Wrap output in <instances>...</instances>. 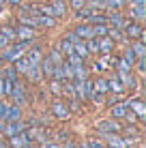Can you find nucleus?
I'll return each mask as SVG.
<instances>
[{
  "label": "nucleus",
  "mask_w": 146,
  "mask_h": 148,
  "mask_svg": "<svg viewBox=\"0 0 146 148\" xmlns=\"http://www.w3.org/2000/svg\"><path fill=\"white\" fill-rule=\"evenodd\" d=\"M28 45H30L28 41H13V43H9L2 52V62H15L19 56L26 54Z\"/></svg>",
  "instance_id": "obj_1"
},
{
  "label": "nucleus",
  "mask_w": 146,
  "mask_h": 148,
  "mask_svg": "<svg viewBox=\"0 0 146 148\" xmlns=\"http://www.w3.org/2000/svg\"><path fill=\"white\" fill-rule=\"evenodd\" d=\"M123 32H125V37L127 39H140V41H144V28H142V22H127L125 24V28H123Z\"/></svg>",
  "instance_id": "obj_2"
},
{
  "label": "nucleus",
  "mask_w": 146,
  "mask_h": 148,
  "mask_svg": "<svg viewBox=\"0 0 146 148\" xmlns=\"http://www.w3.org/2000/svg\"><path fill=\"white\" fill-rule=\"evenodd\" d=\"M34 39H37V28H30L26 24L15 26V41H28V43H32Z\"/></svg>",
  "instance_id": "obj_3"
},
{
  "label": "nucleus",
  "mask_w": 146,
  "mask_h": 148,
  "mask_svg": "<svg viewBox=\"0 0 146 148\" xmlns=\"http://www.w3.org/2000/svg\"><path fill=\"white\" fill-rule=\"evenodd\" d=\"M9 97L13 99V105H19V108H22V105L26 103V88H24L22 82H15L13 84V90H11Z\"/></svg>",
  "instance_id": "obj_4"
},
{
  "label": "nucleus",
  "mask_w": 146,
  "mask_h": 148,
  "mask_svg": "<svg viewBox=\"0 0 146 148\" xmlns=\"http://www.w3.org/2000/svg\"><path fill=\"white\" fill-rule=\"evenodd\" d=\"M52 114L56 116V118H60V120L69 118V108H67V103H64V101H60V99H54V101H52Z\"/></svg>",
  "instance_id": "obj_5"
},
{
  "label": "nucleus",
  "mask_w": 146,
  "mask_h": 148,
  "mask_svg": "<svg viewBox=\"0 0 146 148\" xmlns=\"http://www.w3.org/2000/svg\"><path fill=\"white\" fill-rule=\"evenodd\" d=\"M49 9H52L54 17H64L67 11H69L67 0H49Z\"/></svg>",
  "instance_id": "obj_6"
},
{
  "label": "nucleus",
  "mask_w": 146,
  "mask_h": 148,
  "mask_svg": "<svg viewBox=\"0 0 146 148\" xmlns=\"http://www.w3.org/2000/svg\"><path fill=\"white\" fill-rule=\"evenodd\" d=\"M26 60H28V64L30 67H37V64H41V60H43V52H41V47H32V49H26Z\"/></svg>",
  "instance_id": "obj_7"
},
{
  "label": "nucleus",
  "mask_w": 146,
  "mask_h": 148,
  "mask_svg": "<svg viewBox=\"0 0 146 148\" xmlns=\"http://www.w3.org/2000/svg\"><path fill=\"white\" fill-rule=\"evenodd\" d=\"M125 24H127V19L123 17V13H120V11H112V13L108 15V26L123 30V28H125Z\"/></svg>",
  "instance_id": "obj_8"
},
{
  "label": "nucleus",
  "mask_w": 146,
  "mask_h": 148,
  "mask_svg": "<svg viewBox=\"0 0 146 148\" xmlns=\"http://www.w3.org/2000/svg\"><path fill=\"white\" fill-rule=\"evenodd\" d=\"M103 137L108 140V144L114 146V148H127L129 146V140H125V137L118 135V133H105Z\"/></svg>",
  "instance_id": "obj_9"
},
{
  "label": "nucleus",
  "mask_w": 146,
  "mask_h": 148,
  "mask_svg": "<svg viewBox=\"0 0 146 148\" xmlns=\"http://www.w3.org/2000/svg\"><path fill=\"white\" fill-rule=\"evenodd\" d=\"M9 144H11L13 148H26L30 146V135L28 133H17V135H13V137H9Z\"/></svg>",
  "instance_id": "obj_10"
},
{
  "label": "nucleus",
  "mask_w": 146,
  "mask_h": 148,
  "mask_svg": "<svg viewBox=\"0 0 146 148\" xmlns=\"http://www.w3.org/2000/svg\"><path fill=\"white\" fill-rule=\"evenodd\" d=\"M73 34H75L77 39L86 41V39L93 37V26H90V24H77V26L73 28Z\"/></svg>",
  "instance_id": "obj_11"
},
{
  "label": "nucleus",
  "mask_w": 146,
  "mask_h": 148,
  "mask_svg": "<svg viewBox=\"0 0 146 148\" xmlns=\"http://www.w3.org/2000/svg\"><path fill=\"white\" fill-rule=\"evenodd\" d=\"M97 43H99V54H112V49H114V41L105 34V37H97Z\"/></svg>",
  "instance_id": "obj_12"
},
{
  "label": "nucleus",
  "mask_w": 146,
  "mask_h": 148,
  "mask_svg": "<svg viewBox=\"0 0 146 148\" xmlns=\"http://www.w3.org/2000/svg\"><path fill=\"white\" fill-rule=\"evenodd\" d=\"M127 108L133 110L138 118H144V116H146V105L142 103V99H131V101L127 103Z\"/></svg>",
  "instance_id": "obj_13"
},
{
  "label": "nucleus",
  "mask_w": 146,
  "mask_h": 148,
  "mask_svg": "<svg viewBox=\"0 0 146 148\" xmlns=\"http://www.w3.org/2000/svg\"><path fill=\"white\" fill-rule=\"evenodd\" d=\"M2 118L4 120H22V108L19 105H7Z\"/></svg>",
  "instance_id": "obj_14"
},
{
  "label": "nucleus",
  "mask_w": 146,
  "mask_h": 148,
  "mask_svg": "<svg viewBox=\"0 0 146 148\" xmlns=\"http://www.w3.org/2000/svg\"><path fill=\"white\" fill-rule=\"evenodd\" d=\"M129 13H131L133 22H142V19L146 17V4H131Z\"/></svg>",
  "instance_id": "obj_15"
},
{
  "label": "nucleus",
  "mask_w": 146,
  "mask_h": 148,
  "mask_svg": "<svg viewBox=\"0 0 146 148\" xmlns=\"http://www.w3.org/2000/svg\"><path fill=\"white\" fill-rule=\"evenodd\" d=\"M93 88H95V95H108L110 88H108V79L105 77H97L93 79Z\"/></svg>",
  "instance_id": "obj_16"
},
{
  "label": "nucleus",
  "mask_w": 146,
  "mask_h": 148,
  "mask_svg": "<svg viewBox=\"0 0 146 148\" xmlns=\"http://www.w3.org/2000/svg\"><path fill=\"white\" fill-rule=\"evenodd\" d=\"M129 49L135 54V58H144L146 56V45H144V41H140V39H133V43H131Z\"/></svg>",
  "instance_id": "obj_17"
},
{
  "label": "nucleus",
  "mask_w": 146,
  "mask_h": 148,
  "mask_svg": "<svg viewBox=\"0 0 146 148\" xmlns=\"http://www.w3.org/2000/svg\"><path fill=\"white\" fill-rule=\"evenodd\" d=\"M108 88H110V92H116V95H123L125 92V86L120 84V79L116 77V75H112V77L108 79Z\"/></svg>",
  "instance_id": "obj_18"
},
{
  "label": "nucleus",
  "mask_w": 146,
  "mask_h": 148,
  "mask_svg": "<svg viewBox=\"0 0 146 148\" xmlns=\"http://www.w3.org/2000/svg\"><path fill=\"white\" fill-rule=\"evenodd\" d=\"M39 67H41V75H45V77H52V73H54V67H56V64H54L49 58H43Z\"/></svg>",
  "instance_id": "obj_19"
},
{
  "label": "nucleus",
  "mask_w": 146,
  "mask_h": 148,
  "mask_svg": "<svg viewBox=\"0 0 146 148\" xmlns=\"http://www.w3.org/2000/svg\"><path fill=\"white\" fill-rule=\"evenodd\" d=\"M127 112H129L127 103H116V105H112V116H114V118H125V116H127Z\"/></svg>",
  "instance_id": "obj_20"
},
{
  "label": "nucleus",
  "mask_w": 146,
  "mask_h": 148,
  "mask_svg": "<svg viewBox=\"0 0 146 148\" xmlns=\"http://www.w3.org/2000/svg\"><path fill=\"white\" fill-rule=\"evenodd\" d=\"M99 131H101V133H105V131H110V133H116L118 131V125L114 120H103L101 125H99Z\"/></svg>",
  "instance_id": "obj_21"
},
{
  "label": "nucleus",
  "mask_w": 146,
  "mask_h": 148,
  "mask_svg": "<svg viewBox=\"0 0 146 148\" xmlns=\"http://www.w3.org/2000/svg\"><path fill=\"white\" fill-rule=\"evenodd\" d=\"M93 26V37H105L108 34V24H90Z\"/></svg>",
  "instance_id": "obj_22"
},
{
  "label": "nucleus",
  "mask_w": 146,
  "mask_h": 148,
  "mask_svg": "<svg viewBox=\"0 0 146 148\" xmlns=\"http://www.w3.org/2000/svg\"><path fill=\"white\" fill-rule=\"evenodd\" d=\"M58 49L62 52V56H69V54L73 52V43H71V41H69L67 37H64V39H62V41L58 43Z\"/></svg>",
  "instance_id": "obj_23"
},
{
  "label": "nucleus",
  "mask_w": 146,
  "mask_h": 148,
  "mask_svg": "<svg viewBox=\"0 0 146 148\" xmlns=\"http://www.w3.org/2000/svg\"><path fill=\"white\" fill-rule=\"evenodd\" d=\"M49 90H52V95H56V97H60V95H62L64 92V90H62V82H60V79H49Z\"/></svg>",
  "instance_id": "obj_24"
},
{
  "label": "nucleus",
  "mask_w": 146,
  "mask_h": 148,
  "mask_svg": "<svg viewBox=\"0 0 146 148\" xmlns=\"http://www.w3.org/2000/svg\"><path fill=\"white\" fill-rule=\"evenodd\" d=\"M47 58L52 60V62L56 64V67H58V64H62V62H64V58H62V52H60L58 47H54L52 52H49V56H47Z\"/></svg>",
  "instance_id": "obj_25"
},
{
  "label": "nucleus",
  "mask_w": 146,
  "mask_h": 148,
  "mask_svg": "<svg viewBox=\"0 0 146 148\" xmlns=\"http://www.w3.org/2000/svg\"><path fill=\"white\" fill-rule=\"evenodd\" d=\"M84 45H86L88 54H99V43H97V37H90L84 41Z\"/></svg>",
  "instance_id": "obj_26"
},
{
  "label": "nucleus",
  "mask_w": 146,
  "mask_h": 148,
  "mask_svg": "<svg viewBox=\"0 0 146 148\" xmlns=\"http://www.w3.org/2000/svg\"><path fill=\"white\" fill-rule=\"evenodd\" d=\"M86 4H88L86 0H67V7L71 9L73 13H75V11H80V9H84Z\"/></svg>",
  "instance_id": "obj_27"
},
{
  "label": "nucleus",
  "mask_w": 146,
  "mask_h": 148,
  "mask_svg": "<svg viewBox=\"0 0 146 148\" xmlns=\"http://www.w3.org/2000/svg\"><path fill=\"white\" fill-rule=\"evenodd\" d=\"M0 32H2L9 41H11V43L15 41V28H13V26H0Z\"/></svg>",
  "instance_id": "obj_28"
},
{
  "label": "nucleus",
  "mask_w": 146,
  "mask_h": 148,
  "mask_svg": "<svg viewBox=\"0 0 146 148\" xmlns=\"http://www.w3.org/2000/svg\"><path fill=\"white\" fill-rule=\"evenodd\" d=\"M2 73H4V75H2L4 79H11V82H17V71H15L13 67H7V69L2 71Z\"/></svg>",
  "instance_id": "obj_29"
},
{
  "label": "nucleus",
  "mask_w": 146,
  "mask_h": 148,
  "mask_svg": "<svg viewBox=\"0 0 146 148\" xmlns=\"http://www.w3.org/2000/svg\"><path fill=\"white\" fill-rule=\"evenodd\" d=\"M84 148H105L99 140H88L86 144H84Z\"/></svg>",
  "instance_id": "obj_30"
},
{
  "label": "nucleus",
  "mask_w": 146,
  "mask_h": 148,
  "mask_svg": "<svg viewBox=\"0 0 146 148\" xmlns=\"http://www.w3.org/2000/svg\"><path fill=\"white\" fill-rule=\"evenodd\" d=\"M9 43H11V41H9L7 37H4L2 32H0V49H4V47H7V45H9Z\"/></svg>",
  "instance_id": "obj_31"
},
{
  "label": "nucleus",
  "mask_w": 146,
  "mask_h": 148,
  "mask_svg": "<svg viewBox=\"0 0 146 148\" xmlns=\"http://www.w3.org/2000/svg\"><path fill=\"white\" fill-rule=\"evenodd\" d=\"M4 4H7V7H19L22 0H4Z\"/></svg>",
  "instance_id": "obj_32"
},
{
  "label": "nucleus",
  "mask_w": 146,
  "mask_h": 148,
  "mask_svg": "<svg viewBox=\"0 0 146 148\" xmlns=\"http://www.w3.org/2000/svg\"><path fill=\"white\" fill-rule=\"evenodd\" d=\"M88 4H95V7H103V0H86Z\"/></svg>",
  "instance_id": "obj_33"
},
{
  "label": "nucleus",
  "mask_w": 146,
  "mask_h": 148,
  "mask_svg": "<svg viewBox=\"0 0 146 148\" xmlns=\"http://www.w3.org/2000/svg\"><path fill=\"white\" fill-rule=\"evenodd\" d=\"M0 97H4V77L0 75Z\"/></svg>",
  "instance_id": "obj_34"
},
{
  "label": "nucleus",
  "mask_w": 146,
  "mask_h": 148,
  "mask_svg": "<svg viewBox=\"0 0 146 148\" xmlns=\"http://www.w3.org/2000/svg\"><path fill=\"white\" fill-rule=\"evenodd\" d=\"M71 110L75 112V110H80V103H75V101H73V103H71ZM71 110H69V112H71Z\"/></svg>",
  "instance_id": "obj_35"
},
{
  "label": "nucleus",
  "mask_w": 146,
  "mask_h": 148,
  "mask_svg": "<svg viewBox=\"0 0 146 148\" xmlns=\"http://www.w3.org/2000/svg\"><path fill=\"white\" fill-rule=\"evenodd\" d=\"M45 148H60V146H56V144H47Z\"/></svg>",
  "instance_id": "obj_36"
},
{
  "label": "nucleus",
  "mask_w": 146,
  "mask_h": 148,
  "mask_svg": "<svg viewBox=\"0 0 146 148\" xmlns=\"http://www.w3.org/2000/svg\"><path fill=\"white\" fill-rule=\"evenodd\" d=\"M0 7H7V4H4V0H0Z\"/></svg>",
  "instance_id": "obj_37"
},
{
  "label": "nucleus",
  "mask_w": 146,
  "mask_h": 148,
  "mask_svg": "<svg viewBox=\"0 0 146 148\" xmlns=\"http://www.w3.org/2000/svg\"><path fill=\"white\" fill-rule=\"evenodd\" d=\"M64 148H75V146H71V144H69V146H64Z\"/></svg>",
  "instance_id": "obj_38"
},
{
  "label": "nucleus",
  "mask_w": 146,
  "mask_h": 148,
  "mask_svg": "<svg viewBox=\"0 0 146 148\" xmlns=\"http://www.w3.org/2000/svg\"><path fill=\"white\" fill-rule=\"evenodd\" d=\"M26 148H34V146H26Z\"/></svg>",
  "instance_id": "obj_39"
},
{
  "label": "nucleus",
  "mask_w": 146,
  "mask_h": 148,
  "mask_svg": "<svg viewBox=\"0 0 146 148\" xmlns=\"http://www.w3.org/2000/svg\"><path fill=\"white\" fill-rule=\"evenodd\" d=\"M0 120H2V118H0Z\"/></svg>",
  "instance_id": "obj_40"
}]
</instances>
